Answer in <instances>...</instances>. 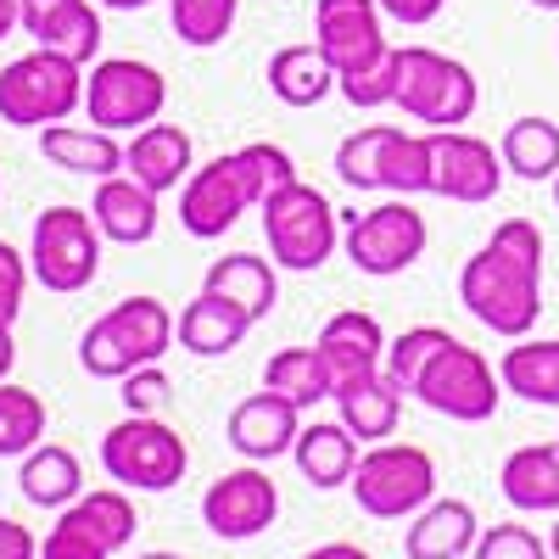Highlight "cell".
<instances>
[{
    "label": "cell",
    "instance_id": "cell-1",
    "mask_svg": "<svg viewBox=\"0 0 559 559\" xmlns=\"http://www.w3.org/2000/svg\"><path fill=\"white\" fill-rule=\"evenodd\" d=\"M381 369L397 392L419 397L431 414H448L459 426H481L503 403V381L492 376V364L437 324H414L397 342H386Z\"/></svg>",
    "mask_w": 559,
    "mask_h": 559
},
{
    "label": "cell",
    "instance_id": "cell-18",
    "mask_svg": "<svg viewBox=\"0 0 559 559\" xmlns=\"http://www.w3.org/2000/svg\"><path fill=\"white\" fill-rule=\"evenodd\" d=\"M297 431H302V408L292 397L280 392H252L247 403H236V414H229V448H236L241 459L252 464H269L280 453L297 448Z\"/></svg>",
    "mask_w": 559,
    "mask_h": 559
},
{
    "label": "cell",
    "instance_id": "cell-30",
    "mask_svg": "<svg viewBox=\"0 0 559 559\" xmlns=\"http://www.w3.org/2000/svg\"><path fill=\"white\" fill-rule=\"evenodd\" d=\"M498 381H503V392H515L526 403L559 408V336L554 342H526L521 336L498 358Z\"/></svg>",
    "mask_w": 559,
    "mask_h": 559
},
{
    "label": "cell",
    "instance_id": "cell-14",
    "mask_svg": "<svg viewBox=\"0 0 559 559\" xmlns=\"http://www.w3.org/2000/svg\"><path fill=\"white\" fill-rule=\"evenodd\" d=\"M503 152H492L481 134L464 129H431V197H448L459 207H481L503 191Z\"/></svg>",
    "mask_w": 559,
    "mask_h": 559
},
{
    "label": "cell",
    "instance_id": "cell-28",
    "mask_svg": "<svg viewBox=\"0 0 559 559\" xmlns=\"http://www.w3.org/2000/svg\"><path fill=\"white\" fill-rule=\"evenodd\" d=\"M336 414H342V426L358 437V442H386L397 431V414H403V392L386 381V369L381 376H369V381H353L336 392Z\"/></svg>",
    "mask_w": 559,
    "mask_h": 559
},
{
    "label": "cell",
    "instance_id": "cell-32",
    "mask_svg": "<svg viewBox=\"0 0 559 559\" xmlns=\"http://www.w3.org/2000/svg\"><path fill=\"white\" fill-rule=\"evenodd\" d=\"M57 521H68L73 532H84L96 548H107V554H118L129 537H134V503L118 492V487H102V492H79Z\"/></svg>",
    "mask_w": 559,
    "mask_h": 559
},
{
    "label": "cell",
    "instance_id": "cell-24",
    "mask_svg": "<svg viewBox=\"0 0 559 559\" xmlns=\"http://www.w3.org/2000/svg\"><path fill=\"white\" fill-rule=\"evenodd\" d=\"M247 331H252V319H247L236 302H229V297L207 292V286H202L197 302L179 308V347L197 353V358H224V353H236V347L247 342Z\"/></svg>",
    "mask_w": 559,
    "mask_h": 559
},
{
    "label": "cell",
    "instance_id": "cell-5",
    "mask_svg": "<svg viewBox=\"0 0 559 559\" xmlns=\"http://www.w3.org/2000/svg\"><path fill=\"white\" fill-rule=\"evenodd\" d=\"M84 107V62L34 45L28 57L0 68V123L12 129H45L68 123Z\"/></svg>",
    "mask_w": 559,
    "mask_h": 559
},
{
    "label": "cell",
    "instance_id": "cell-47",
    "mask_svg": "<svg viewBox=\"0 0 559 559\" xmlns=\"http://www.w3.org/2000/svg\"><path fill=\"white\" fill-rule=\"evenodd\" d=\"M96 7H112V12H140V7H152V0H96Z\"/></svg>",
    "mask_w": 559,
    "mask_h": 559
},
{
    "label": "cell",
    "instance_id": "cell-51",
    "mask_svg": "<svg viewBox=\"0 0 559 559\" xmlns=\"http://www.w3.org/2000/svg\"><path fill=\"white\" fill-rule=\"evenodd\" d=\"M554 207H559V174H554Z\"/></svg>",
    "mask_w": 559,
    "mask_h": 559
},
{
    "label": "cell",
    "instance_id": "cell-39",
    "mask_svg": "<svg viewBox=\"0 0 559 559\" xmlns=\"http://www.w3.org/2000/svg\"><path fill=\"white\" fill-rule=\"evenodd\" d=\"M168 376H163V369L157 364H140V369H129V376H123V408L129 414H163L168 408Z\"/></svg>",
    "mask_w": 559,
    "mask_h": 559
},
{
    "label": "cell",
    "instance_id": "cell-34",
    "mask_svg": "<svg viewBox=\"0 0 559 559\" xmlns=\"http://www.w3.org/2000/svg\"><path fill=\"white\" fill-rule=\"evenodd\" d=\"M503 168L521 174V179H554L559 174V123L548 118H515L503 129Z\"/></svg>",
    "mask_w": 559,
    "mask_h": 559
},
{
    "label": "cell",
    "instance_id": "cell-12",
    "mask_svg": "<svg viewBox=\"0 0 559 559\" xmlns=\"http://www.w3.org/2000/svg\"><path fill=\"white\" fill-rule=\"evenodd\" d=\"M426 241H431V229L408 197H392L381 207L347 218V258H353L358 274H376V280L414 269L426 258Z\"/></svg>",
    "mask_w": 559,
    "mask_h": 559
},
{
    "label": "cell",
    "instance_id": "cell-22",
    "mask_svg": "<svg viewBox=\"0 0 559 559\" xmlns=\"http://www.w3.org/2000/svg\"><path fill=\"white\" fill-rule=\"evenodd\" d=\"M123 168L146 185V191H174L179 179H191V134L179 123H146L134 129V140L123 146Z\"/></svg>",
    "mask_w": 559,
    "mask_h": 559
},
{
    "label": "cell",
    "instance_id": "cell-38",
    "mask_svg": "<svg viewBox=\"0 0 559 559\" xmlns=\"http://www.w3.org/2000/svg\"><path fill=\"white\" fill-rule=\"evenodd\" d=\"M471 559H554L548 543L532 532V526H515V521H503V526H487L471 548Z\"/></svg>",
    "mask_w": 559,
    "mask_h": 559
},
{
    "label": "cell",
    "instance_id": "cell-36",
    "mask_svg": "<svg viewBox=\"0 0 559 559\" xmlns=\"http://www.w3.org/2000/svg\"><path fill=\"white\" fill-rule=\"evenodd\" d=\"M236 12H241V0H168L174 34L191 45V51H213V45H224V34L236 28Z\"/></svg>",
    "mask_w": 559,
    "mask_h": 559
},
{
    "label": "cell",
    "instance_id": "cell-26",
    "mask_svg": "<svg viewBox=\"0 0 559 559\" xmlns=\"http://www.w3.org/2000/svg\"><path fill=\"white\" fill-rule=\"evenodd\" d=\"M39 152L51 157L68 174H90V179H107L123 168V146L112 140V129L96 123H45L39 129Z\"/></svg>",
    "mask_w": 559,
    "mask_h": 559
},
{
    "label": "cell",
    "instance_id": "cell-2",
    "mask_svg": "<svg viewBox=\"0 0 559 559\" xmlns=\"http://www.w3.org/2000/svg\"><path fill=\"white\" fill-rule=\"evenodd\" d=\"M459 302L503 342L532 336L543 313V229L532 218H503L492 241L464 263Z\"/></svg>",
    "mask_w": 559,
    "mask_h": 559
},
{
    "label": "cell",
    "instance_id": "cell-3",
    "mask_svg": "<svg viewBox=\"0 0 559 559\" xmlns=\"http://www.w3.org/2000/svg\"><path fill=\"white\" fill-rule=\"evenodd\" d=\"M179 336V319L157 297H123L102 319H90V331L79 336V364L96 381H123L129 369L157 364Z\"/></svg>",
    "mask_w": 559,
    "mask_h": 559
},
{
    "label": "cell",
    "instance_id": "cell-27",
    "mask_svg": "<svg viewBox=\"0 0 559 559\" xmlns=\"http://www.w3.org/2000/svg\"><path fill=\"white\" fill-rule=\"evenodd\" d=\"M269 90H274V102H286V107H319L336 90V68L313 39L308 45H280L269 57Z\"/></svg>",
    "mask_w": 559,
    "mask_h": 559
},
{
    "label": "cell",
    "instance_id": "cell-52",
    "mask_svg": "<svg viewBox=\"0 0 559 559\" xmlns=\"http://www.w3.org/2000/svg\"><path fill=\"white\" fill-rule=\"evenodd\" d=\"M554 442H559V437H554Z\"/></svg>",
    "mask_w": 559,
    "mask_h": 559
},
{
    "label": "cell",
    "instance_id": "cell-21",
    "mask_svg": "<svg viewBox=\"0 0 559 559\" xmlns=\"http://www.w3.org/2000/svg\"><path fill=\"white\" fill-rule=\"evenodd\" d=\"M481 537V521L464 498H431L426 509L414 515L408 537H403V554L408 559H464Z\"/></svg>",
    "mask_w": 559,
    "mask_h": 559
},
{
    "label": "cell",
    "instance_id": "cell-19",
    "mask_svg": "<svg viewBox=\"0 0 559 559\" xmlns=\"http://www.w3.org/2000/svg\"><path fill=\"white\" fill-rule=\"evenodd\" d=\"M17 23L34 45H51L73 62H96L102 51V17L90 0H17Z\"/></svg>",
    "mask_w": 559,
    "mask_h": 559
},
{
    "label": "cell",
    "instance_id": "cell-29",
    "mask_svg": "<svg viewBox=\"0 0 559 559\" xmlns=\"http://www.w3.org/2000/svg\"><path fill=\"white\" fill-rule=\"evenodd\" d=\"M207 292L229 297L252 324L280 302V280H274V263L269 258H252V252H229L207 269Z\"/></svg>",
    "mask_w": 559,
    "mask_h": 559
},
{
    "label": "cell",
    "instance_id": "cell-35",
    "mask_svg": "<svg viewBox=\"0 0 559 559\" xmlns=\"http://www.w3.org/2000/svg\"><path fill=\"white\" fill-rule=\"evenodd\" d=\"M39 442H45V403H39V392L0 381V459L34 453Z\"/></svg>",
    "mask_w": 559,
    "mask_h": 559
},
{
    "label": "cell",
    "instance_id": "cell-37",
    "mask_svg": "<svg viewBox=\"0 0 559 559\" xmlns=\"http://www.w3.org/2000/svg\"><path fill=\"white\" fill-rule=\"evenodd\" d=\"M336 90H342L353 107H364V112L392 107V102H397V45H392L381 62H369V68H358V73H342Z\"/></svg>",
    "mask_w": 559,
    "mask_h": 559
},
{
    "label": "cell",
    "instance_id": "cell-15",
    "mask_svg": "<svg viewBox=\"0 0 559 559\" xmlns=\"http://www.w3.org/2000/svg\"><path fill=\"white\" fill-rule=\"evenodd\" d=\"M274 515H280V487L269 481V471H258V464L224 471L202 492V526L224 543H247V537L269 532Z\"/></svg>",
    "mask_w": 559,
    "mask_h": 559
},
{
    "label": "cell",
    "instance_id": "cell-41",
    "mask_svg": "<svg viewBox=\"0 0 559 559\" xmlns=\"http://www.w3.org/2000/svg\"><path fill=\"white\" fill-rule=\"evenodd\" d=\"M39 559H112L107 548H96L84 532H73L68 521H57L51 526V537H45V548H39Z\"/></svg>",
    "mask_w": 559,
    "mask_h": 559
},
{
    "label": "cell",
    "instance_id": "cell-42",
    "mask_svg": "<svg viewBox=\"0 0 559 559\" xmlns=\"http://www.w3.org/2000/svg\"><path fill=\"white\" fill-rule=\"evenodd\" d=\"M442 7H448V0H381V12H386L392 23H403V28H426V23H437Z\"/></svg>",
    "mask_w": 559,
    "mask_h": 559
},
{
    "label": "cell",
    "instance_id": "cell-17",
    "mask_svg": "<svg viewBox=\"0 0 559 559\" xmlns=\"http://www.w3.org/2000/svg\"><path fill=\"white\" fill-rule=\"evenodd\" d=\"M324 353V364H331V386H353V381H369V376H381V364H386V331H381V319L376 313H358V308H342L331 313V324L319 331L313 342ZM331 392V397H336Z\"/></svg>",
    "mask_w": 559,
    "mask_h": 559
},
{
    "label": "cell",
    "instance_id": "cell-8",
    "mask_svg": "<svg viewBox=\"0 0 559 559\" xmlns=\"http://www.w3.org/2000/svg\"><path fill=\"white\" fill-rule=\"evenodd\" d=\"M102 224L84 207H45L34 218V241H28V269L45 292L73 297L102 274Z\"/></svg>",
    "mask_w": 559,
    "mask_h": 559
},
{
    "label": "cell",
    "instance_id": "cell-20",
    "mask_svg": "<svg viewBox=\"0 0 559 559\" xmlns=\"http://www.w3.org/2000/svg\"><path fill=\"white\" fill-rule=\"evenodd\" d=\"M90 213H96L102 236L118 241V247H146L157 236V191H146L134 174H107L96 185Z\"/></svg>",
    "mask_w": 559,
    "mask_h": 559
},
{
    "label": "cell",
    "instance_id": "cell-33",
    "mask_svg": "<svg viewBox=\"0 0 559 559\" xmlns=\"http://www.w3.org/2000/svg\"><path fill=\"white\" fill-rule=\"evenodd\" d=\"M263 386L280 392V397H292L297 408H313L324 403L336 386H331V364H324L319 347H286V353H274L269 369H263Z\"/></svg>",
    "mask_w": 559,
    "mask_h": 559
},
{
    "label": "cell",
    "instance_id": "cell-6",
    "mask_svg": "<svg viewBox=\"0 0 559 559\" xmlns=\"http://www.w3.org/2000/svg\"><path fill=\"white\" fill-rule=\"evenodd\" d=\"M481 102V90H476V73L431 51V45H403L397 51V102L414 123H431V129H459V123H471Z\"/></svg>",
    "mask_w": 559,
    "mask_h": 559
},
{
    "label": "cell",
    "instance_id": "cell-43",
    "mask_svg": "<svg viewBox=\"0 0 559 559\" xmlns=\"http://www.w3.org/2000/svg\"><path fill=\"white\" fill-rule=\"evenodd\" d=\"M0 559H39V543L28 526H17L12 515H0Z\"/></svg>",
    "mask_w": 559,
    "mask_h": 559
},
{
    "label": "cell",
    "instance_id": "cell-31",
    "mask_svg": "<svg viewBox=\"0 0 559 559\" xmlns=\"http://www.w3.org/2000/svg\"><path fill=\"white\" fill-rule=\"evenodd\" d=\"M17 487L28 503L39 509H68L84 487V471H79V459L57 442H39L34 453H23V471H17Z\"/></svg>",
    "mask_w": 559,
    "mask_h": 559
},
{
    "label": "cell",
    "instance_id": "cell-45",
    "mask_svg": "<svg viewBox=\"0 0 559 559\" xmlns=\"http://www.w3.org/2000/svg\"><path fill=\"white\" fill-rule=\"evenodd\" d=\"M12 364H17V342H12V324H0V381L12 376Z\"/></svg>",
    "mask_w": 559,
    "mask_h": 559
},
{
    "label": "cell",
    "instance_id": "cell-13",
    "mask_svg": "<svg viewBox=\"0 0 559 559\" xmlns=\"http://www.w3.org/2000/svg\"><path fill=\"white\" fill-rule=\"evenodd\" d=\"M252 207H263V197H258V179H252L241 152L191 168V179H185V191H179V224L191 229L197 241H218L224 229H236V218L252 213Z\"/></svg>",
    "mask_w": 559,
    "mask_h": 559
},
{
    "label": "cell",
    "instance_id": "cell-46",
    "mask_svg": "<svg viewBox=\"0 0 559 559\" xmlns=\"http://www.w3.org/2000/svg\"><path fill=\"white\" fill-rule=\"evenodd\" d=\"M12 28H23V23H17V0H0V39H7Z\"/></svg>",
    "mask_w": 559,
    "mask_h": 559
},
{
    "label": "cell",
    "instance_id": "cell-16",
    "mask_svg": "<svg viewBox=\"0 0 559 559\" xmlns=\"http://www.w3.org/2000/svg\"><path fill=\"white\" fill-rule=\"evenodd\" d=\"M381 17H386L381 0H319V7H313V45L331 57L336 79L358 73L369 62H381L392 51Z\"/></svg>",
    "mask_w": 559,
    "mask_h": 559
},
{
    "label": "cell",
    "instance_id": "cell-25",
    "mask_svg": "<svg viewBox=\"0 0 559 559\" xmlns=\"http://www.w3.org/2000/svg\"><path fill=\"white\" fill-rule=\"evenodd\" d=\"M503 498L526 515H559V442H532L503 459Z\"/></svg>",
    "mask_w": 559,
    "mask_h": 559
},
{
    "label": "cell",
    "instance_id": "cell-49",
    "mask_svg": "<svg viewBox=\"0 0 559 559\" xmlns=\"http://www.w3.org/2000/svg\"><path fill=\"white\" fill-rule=\"evenodd\" d=\"M532 7H537V12H559V0H532Z\"/></svg>",
    "mask_w": 559,
    "mask_h": 559
},
{
    "label": "cell",
    "instance_id": "cell-23",
    "mask_svg": "<svg viewBox=\"0 0 559 559\" xmlns=\"http://www.w3.org/2000/svg\"><path fill=\"white\" fill-rule=\"evenodd\" d=\"M292 459H297V471H302L308 487L331 492V487H347L353 471H358V437L342 426V419H313V426L297 431Z\"/></svg>",
    "mask_w": 559,
    "mask_h": 559
},
{
    "label": "cell",
    "instance_id": "cell-44",
    "mask_svg": "<svg viewBox=\"0 0 559 559\" xmlns=\"http://www.w3.org/2000/svg\"><path fill=\"white\" fill-rule=\"evenodd\" d=\"M302 559H369L358 543H324V548H313V554H302Z\"/></svg>",
    "mask_w": 559,
    "mask_h": 559
},
{
    "label": "cell",
    "instance_id": "cell-48",
    "mask_svg": "<svg viewBox=\"0 0 559 559\" xmlns=\"http://www.w3.org/2000/svg\"><path fill=\"white\" fill-rule=\"evenodd\" d=\"M548 554H554V559H559V521H554V526H548Z\"/></svg>",
    "mask_w": 559,
    "mask_h": 559
},
{
    "label": "cell",
    "instance_id": "cell-4",
    "mask_svg": "<svg viewBox=\"0 0 559 559\" xmlns=\"http://www.w3.org/2000/svg\"><path fill=\"white\" fill-rule=\"evenodd\" d=\"M336 179L353 191L426 197L431 191V134H403L392 123H369L336 146Z\"/></svg>",
    "mask_w": 559,
    "mask_h": 559
},
{
    "label": "cell",
    "instance_id": "cell-11",
    "mask_svg": "<svg viewBox=\"0 0 559 559\" xmlns=\"http://www.w3.org/2000/svg\"><path fill=\"white\" fill-rule=\"evenodd\" d=\"M168 107V79L152 62H134V57H107L90 68L84 79V112L96 129H146L157 123Z\"/></svg>",
    "mask_w": 559,
    "mask_h": 559
},
{
    "label": "cell",
    "instance_id": "cell-50",
    "mask_svg": "<svg viewBox=\"0 0 559 559\" xmlns=\"http://www.w3.org/2000/svg\"><path fill=\"white\" fill-rule=\"evenodd\" d=\"M140 559H179V554H163V548H157V554H140Z\"/></svg>",
    "mask_w": 559,
    "mask_h": 559
},
{
    "label": "cell",
    "instance_id": "cell-7",
    "mask_svg": "<svg viewBox=\"0 0 559 559\" xmlns=\"http://www.w3.org/2000/svg\"><path fill=\"white\" fill-rule=\"evenodd\" d=\"M353 498L369 521H408L419 515V509L431 503L437 492V464L426 448H414V442H376L364 459H358V471H353Z\"/></svg>",
    "mask_w": 559,
    "mask_h": 559
},
{
    "label": "cell",
    "instance_id": "cell-9",
    "mask_svg": "<svg viewBox=\"0 0 559 559\" xmlns=\"http://www.w3.org/2000/svg\"><path fill=\"white\" fill-rule=\"evenodd\" d=\"M185 464H191V448H185V437L168 431L157 414H129L102 437V471L118 487H134V492L179 487Z\"/></svg>",
    "mask_w": 559,
    "mask_h": 559
},
{
    "label": "cell",
    "instance_id": "cell-40",
    "mask_svg": "<svg viewBox=\"0 0 559 559\" xmlns=\"http://www.w3.org/2000/svg\"><path fill=\"white\" fill-rule=\"evenodd\" d=\"M28 263H23V252H12L7 241H0V324H12L17 313H23V292H28Z\"/></svg>",
    "mask_w": 559,
    "mask_h": 559
},
{
    "label": "cell",
    "instance_id": "cell-10",
    "mask_svg": "<svg viewBox=\"0 0 559 559\" xmlns=\"http://www.w3.org/2000/svg\"><path fill=\"white\" fill-rule=\"evenodd\" d=\"M263 236H269V252L280 269L313 274L336 252V207L324 202V191L292 179L286 191H274L263 202Z\"/></svg>",
    "mask_w": 559,
    "mask_h": 559
}]
</instances>
